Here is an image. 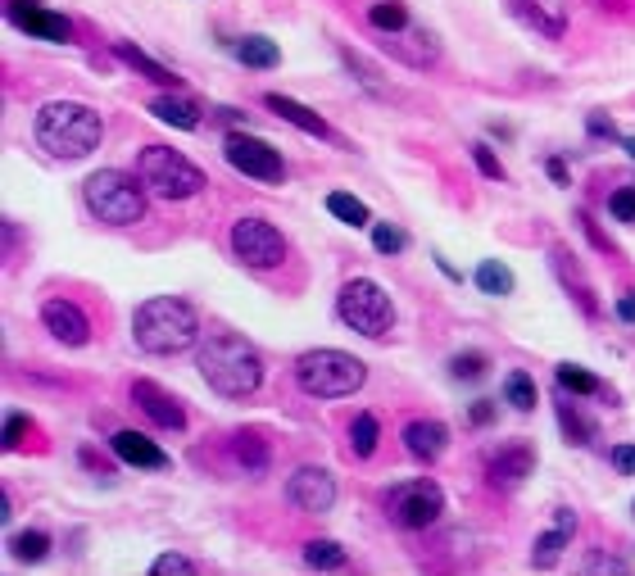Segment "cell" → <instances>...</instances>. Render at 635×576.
Listing matches in <instances>:
<instances>
[{"label":"cell","instance_id":"obj_1","mask_svg":"<svg viewBox=\"0 0 635 576\" xmlns=\"http://www.w3.org/2000/svg\"><path fill=\"white\" fill-rule=\"evenodd\" d=\"M200 377L209 381V391H218L223 400H245L264 386V359L245 336L236 332H214L196 354Z\"/></svg>","mask_w":635,"mask_h":576},{"label":"cell","instance_id":"obj_2","mask_svg":"<svg viewBox=\"0 0 635 576\" xmlns=\"http://www.w3.org/2000/svg\"><path fill=\"white\" fill-rule=\"evenodd\" d=\"M32 137L46 155L55 159H87L91 150L105 137V123L91 105H78V100H50V105L37 109V123H32Z\"/></svg>","mask_w":635,"mask_h":576},{"label":"cell","instance_id":"obj_3","mask_svg":"<svg viewBox=\"0 0 635 576\" xmlns=\"http://www.w3.org/2000/svg\"><path fill=\"white\" fill-rule=\"evenodd\" d=\"M132 341L146 354H182L200 341V313L177 295H150L132 313Z\"/></svg>","mask_w":635,"mask_h":576},{"label":"cell","instance_id":"obj_4","mask_svg":"<svg viewBox=\"0 0 635 576\" xmlns=\"http://www.w3.org/2000/svg\"><path fill=\"white\" fill-rule=\"evenodd\" d=\"M146 191L150 186L141 182V173H123V168H100V173L87 177L82 186V200H87L91 218L109 227H132L146 218Z\"/></svg>","mask_w":635,"mask_h":576},{"label":"cell","instance_id":"obj_5","mask_svg":"<svg viewBox=\"0 0 635 576\" xmlns=\"http://www.w3.org/2000/svg\"><path fill=\"white\" fill-rule=\"evenodd\" d=\"M368 381V363L345 350H309L295 359V386L313 400H345Z\"/></svg>","mask_w":635,"mask_h":576},{"label":"cell","instance_id":"obj_6","mask_svg":"<svg viewBox=\"0 0 635 576\" xmlns=\"http://www.w3.org/2000/svg\"><path fill=\"white\" fill-rule=\"evenodd\" d=\"M137 173L159 200H191L209 186L205 173L173 146H146L137 155Z\"/></svg>","mask_w":635,"mask_h":576},{"label":"cell","instance_id":"obj_7","mask_svg":"<svg viewBox=\"0 0 635 576\" xmlns=\"http://www.w3.org/2000/svg\"><path fill=\"white\" fill-rule=\"evenodd\" d=\"M336 313H341V323L350 327V332L368 336V341H381V336L395 327L391 295L381 291L372 277H354V282H345L341 295H336Z\"/></svg>","mask_w":635,"mask_h":576},{"label":"cell","instance_id":"obj_8","mask_svg":"<svg viewBox=\"0 0 635 576\" xmlns=\"http://www.w3.org/2000/svg\"><path fill=\"white\" fill-rule=\"evenodd\" d=\"M386 508H391V522L404 531H427L431 522H440L445 513V490L436 486L431 477H418V481H404L386 495Z\"/></svg>","mask_w":635,"mask_h":576},{"label":"cell","instance_id":"obj_9","mask_svg":"<svg viewBox=\"0 0 635 576\" xmlns=\"http://www.w3.org/2000/svg\"><path fill=\"white\" fill-rule=\"evenodd\" d=\"M227 245H232V254L250 268H277L286 259V241L268 218H241V223H232Z\"/></svg>","mask_w":635,"mask_h":576},{"label":"cell","instance_id":"obj_10","mask_svg":"<svg viewBox=\"0 0 635 576\" xmlns=\"http://www.w3.org/2000/svg\"><path fill=\"white\" fill-rule=\"evenodd\" d=\"M223 155L236 173L254 177V182H282L286 164H282V150H273L264 137H250V132H232L223 141Z\"/></svg>","mask_w":635,"mask_h":576},{"label":"cell","instance_id":"obj_11","mask_svg":"<svg viewBox=\"0 0 635 576\" xmlns=\"http://www.w3.org/2000/svg\"><path fill=\"white\" fill-rule=\"evenodd\" d=\"M286 499L300 513H332L336 504V477L327 468H295L286 477Z\"/></svg>","mask_w":635,"mask_h":576},{"label":"cell","instance_id":"obj_12","mask_svg":"<svg viewBox=\"0 0 635 576\" xmlns=\"http://www.w3.org/2000/svg\"><path fill=\"white\" fill-rule=\"evenodd\" d=\"M531 472H536V450H531L527 440H508V445H499L486 463L490 486H499V490H518Z\"/></svg>","mask_w":635,"mask_h":576},{"label":"cell","instance_id":"obj_13","mask_svg":"<svg viewBox=\"0 0 635 576\" xmlns=\"http://www.w3.org/2000/svg\"><path fill=\"white\" fill-rule=\"evenodd\" d=\"M10 23L37 41H69L73 37V23L64 19V14L46 10L41 0H10Z\"/></svg>","mask_w":635,"mask_h":576},{"label":"cell","instance_id":"obj_14","mask_svg":"<svg viewBox=\"0 0 635 576\" xmlns=\"http://www.w3.org/2000/svg\"><path fill=\"white\" fill-rule=\"evenodd\" d=\"M132 400L141 404V413H146L150 422H155L159 431H182L186 427V409L177 395H168L159 381H132Z\"/></svg>","mask_w":635,"mask_h":576},{"label":"cell","instance_id":"obj_15","mask_svg":"<svg viewBox=\"0 0 635 576\" xmlns=\"http://www.w3.org/2000/svg\"><path fill=\"white\" fill-rule=\"evenodd\" d=\"M41 323H46V332L55 336L59 345H73V350H82V345L91 341L87 313H82L73 300H46V304H41Z\"/></svg>","mask_w":635,"mask_h":576},{"label":"cell","instance_id":"obj_16","mask_svg":"<svg viewBox=\"0 0 635 576\" xmlns=\"http://www.w3.org/2000/svg\"><path fill=\"white\" fill-rule=\"evenodd\" d=\"M513 14L545 41H563V32H567V5L563 0H513Z\"/></svg>","mask_w":635,"mask_h":576},{"label":"cell","instance_id":"obj_17","mask_svg":"<svg viewBox=\"0 0 635 576\" xmlns=\"http://www.w3.org/2000/svg\"><path fill=\"white\" fill-rule=\"evenodd\" d=\"M404 450L422 463H436L440 454L450 450V427L436 418H413L409 427H404Z\"/></svg>","mask_w":635,"mask_h":576},{"label":"cell","instance_id":"obj_18","mask_svg":"<svg viewBox=\"0 0 635 576\" xmlns=\"http://www.w3.org/2000/svg\"><path fill=\"white\" fill-rule=\"evenodd\" d=\"M549 264H554L558 282H563L567 291L577 295L581 313H586V318H599V300H595V286H590V277L581 273V264H577V259H572V254H567L563 245H554V250H549Z\"/></svg>","mask_w":635,"mask_h":576},{"label":"cell","instance_id":"obj_19","mask_svg":"<svg viewBox=\"0 0 635 576\" xmlns=\"http://www.w3.org/2000/svg\"><path fill=\"white\" fill-rule=\"evenodd\" d=\"M114 454L123 463H132V468H150V472L168 468V454L150 436H141V431H114Z\"/></svg>","mask_w":635,"mask_h":576},{"label":"cell","instance_id":"obj_20","mask_svg":"<svg viewBox=\"0 0 635 576\" xmlns=\"http://www.w3.org/2000/svg\"><path fill=\"white\" fill-rule=\"evenodd\" d=\"M232 459L245 468V477H264L268 463H273V450L259 431H236L232 436Z\"/></svg>","mask_w":635,"mask_h":576},{"label":"cell","instance_id":"obj_21","mask_svg":"<svg viewBox=\"0 0 635 576\" xmlns=\"http://www.w3.org/2000/svg\"><path fill=\"white\" fill-rule=\"evenodd\" d=\"M264 105L273 109L277 118H286V123L291 127H300V132H309V137H332V132H327V123L318 114H313L309 105H300V100H291V96H277V91H268L264 96Z\"/></svg>","mask_w":635,"mask_h":576},{"label":"cell","instance_id":"obj_22","mask_svg":"<svg viewBox=\"0 0 635 576\" xmlns=\"http://www.w3.org/2000/svg\"><path fill=\"white\" fill-rule=\"evenodd\" d=\"M150 114H155L159 123L177 127V132H196V127H200L196 100H186V96H155V100H150Z\"/></svg>","mask_w":635,"mask_h":576},{"label":"cell","instance_id":"obj_23","mask_svg":"<svg viewBox=\"0 0 635 576\" xmlns=\"http://www.w3.org/2000/svg\"><path fill=\"white\" fill-rule=\"evenodd\" d=\"M114 55L118 59H123V64H127V69H137L141 73V78H150V82H159V87H173V73H168L164 69V64H159V59H150L146 55V50H141V46H132V41H114Z\"/></svg>","mask_w":635,"mask_h":576},{"label":"cell","instance_id":"obj_24","mask_svg":"<svg viewBox=\"0 0 635 576\" xmlns=\"http://www.w3.org/2000/svg\"><path fill=\"white\" fill-rule=\"evenodd\" d=\"M236 59H241L245 69H277V64H282V50L268 37H241L236 41Z\"/></svg>","mask_w":635,"mask_h":576},{"label":"cell","instance_id":"obj_25","mask_svg":"<svg viewBox=\"0 0 635 576\" xmlns=\"http://www.w3.org/2000/svg\"><path fill=\"white\" fill-rule=\"evenodd\" d=\"M504 400L513 404L518 413H531L540 404V391H536V377L531 372H522V368H513L504 377Z\"/></svg>","mask_w":635,"mask_h":576},{"label":"cell","instance_id":"obj_26","mask_svg":"<svg viewBox=\"0 0 635 576\" xmlns=\"http://www.w3.org/2000/svg\"><path fill=\"white\" fill-rule=\"evenodd\" d=\"M304 563H309L313 572H341V567L350 563V554H345L336 540H309V545H304Z\"/></svg>","mask_w":635,"mask_h":576},{"label":"cell","instance_id":"obj_27","mask_svg":"<svg viewBox=\"0 0 635 576\" xmlns=\"http://www.w3.org/2000/svg\"><path fill=\"white\" fill-rule=\"evenodd\" d=\"M368 23L377 32H386V37H391V32H404L409 28V5H404V0H377L368 10Z\"/></svg>","mask_w":635,"mask_h":576},{"label":"cell","instance_id":"obj_28","mask_svg":"<svg viewBox=\"0 0 635 576\" xmlns=\"http://www.w3.org/2000/svg\"><path fill=\"white\" fill-rule=\"evenodd\" d=\"M477 286H481V295H513V268L508 264H499V259H481V268H477Z\"/></svg>","mask_w":635,"mask_h":576},{"label":"cell","instance_id":"obj_29","mask_svg":"<svg viewBox=\"0 0 635 576\" xmlns=\"http://www.w3.org/2000/svg\"><path fill=\"white\" fill-rule=\"evenodd\" d=\"M341 59H345V69L359 78V87H368L372 96H386V82H381V69L372 64L368 55H359V50H350V46H341Z\"/></svg>","mask_w":635,"mask_h":576},{"label":"cell","instance_id":"obj_30","mask_svg":"<svg viewBox=\"0 0 635 576\" xmlns=\"http://www.w3.org/2000/svg\"><path fill=\"white\" fill-rule=\"evenodd\" d=\"M554 377H558V386H563V391H572V395H599V391H604V381H599L595 372L577 368V363H558Z\"/></svg>","mask_w":635,"mask_h":576},{"label":"cell","instance_id":"obj_31","mask_svg":"<svg viewBox=\"0 0 635 576\" xmlns=\"http://www.w3.org/2000/svg\"><path fill=\"white\" fill-rule=\"evenodd\" d=\"M567 545H572V531L554 522V531H545V536L536 540V549H531V563H536V567H554L558 558H563Z\"/></svg>","mask_w":635,"mask_h":576},{"label":"cell","instance_id":"obj_32","mask_svg":"<svg viewBox=\"0 0 635 576\" xmlns=\"http://www.w3.org/2000/svg\"><path fill=\"white\" fill-rule=\"evenodd\" d=\"M558 427H563L567 445H590L595 440V422L581 418L577 404H558Z\"/></svg>","mask_w":635,"mask_h":576},{"label":"cell","instance_id":"obj_33","mask_svg":"<svg viewBox=\"0 0 635 576\" xmlns=\"http://www.w3.org/2000/svg\"><path fill=\"white\" fill-rule=\"evenodd\" d=\"M327 209H332V218H341V223H350V227H368L372 223L368 205H363L359 196H350V191H332V196H327Z\"/></svg>","mask_w":635,"mask_h":576},{"label":"cell","instance_id":"obj_34","mask_svg":"<svg viewBox=\"0 0 635 576\" xmlns=\"http://www.w3.org/2000/svg\"><path fill=\"white\" fill-rule=\"evenodd\" d=\"M377 440H381V427L372 413H359L350 427V450L359 454V459H372V450H377Z\"/></svg>","mask_w":635,"mask_h":576},{"label":"cell","instance_id":"obj_35","mask_svg":"<svg viewBox=\"0 0 635 576\" xmlns=\"http://www.w3.org/2000/svg\"><path fill=\"white\" fill-rule=\"evenodd\" d=\"M10 549L19 563H41V558L50 554V536L46 531H19V536L10 540Z\"/></svg>","mask_w":635,"mask_h":576},{"label":"cell","instance_id":"obj_36","mask_svg":"<svg viewBox=\"0 0 635 576\" xmlns=\"http://www.w3.org/2000/svg\"><path fill=\"white\" fill-rule=\"evenodd\" d=\"M372 245H377V254H400L409 245V236L395 223H372Z\"/></svg>","mask_w":635,"mask_h":576},{"label":"cell","instance_id":"obj_37","mask_svg":"<svg viewBox=\"0 0 635 576\" xmlns=\"http://www.w3.org/2000/svg\"><path fill=\"white\" fill-rule=\"evenodd\" d=\"M450 372H454L459 381H477V377H486V354H481V350L454 354V359H450Z\"/></svg>","mask_w":635,"mask_h":576},{"label":"cell","instance_id":"obj_38","mask_svg":"<svg viewBox=\"0 0 635 576\" xmlns=\"http://www.w3.org/2000/svg\"><path fill=\"white\" fill-rule=\"evenodd\" d=\"M608 209H613L617 223H635V186H617L608 196Z\"/></svg>","mask_w":635,"mask_h":576},{"label":"cell","instance_id":"obj_39","mask_svg":"<svg viewBox=\"0 0 635 576\" xmlns=\"http://www.w3.org/2000/svg\"><path fill=\"white\" fill-rule=\"evenodd\" d=\"M150 572L155 576H186V572H200V563H191V558H182V554H159Z\"/></svg>","mask_w":635,"mask_h":576},{"label":"cell","instance_id":"obj_40","mask_svg":"<svg viewBox=\"0 0 635 576\" xmlns=\"http://www.w3.org/2000/svg\"><path fill=\"white\" fill-rule=\"evenodd\" d=\"M472 159H477V168L490 177V182H504V177H508V173H504V164L495 159V150H490L486 141H477V146H472Z\"/></svg>","mask_w":635,"mask_h":576},{"label":"cell","instance_id":"obj_41","mask_svg":"<svg viewBox=\"0 0 635 576\" xmlns=\"http://www.w3.org/2000/svg\"><path fill=\"white\" fill-rule=\"evenodd\" d=\"M28 413H5V450H19L23 436H28Z\"/></svg>","mask_w":635,"mask_h":576},{"label":"cell","instance_id":"obj_42","mask_svg":"<svg viewBox=\"0 0 635 576\" xmlns=\"http://www.w3.org/2000/svg\"><path fill=\"white\" fill-rule=\"evenodd\" d=\"M586 127H590V137L622 141V137H617V127H613V118H604V114H590V118H586Z\"/></svg>","mask_w":635,"mask_h":576},{"label":"cell","instance_id":"obj_43","mask_svg":"<svg viewBox=\"0 0 635 576\" xmlns=\"http://www.w3.org/2000/svg\"><path fill=\"white\" fill-rule=\"evenodd\" d=\"M613 468L617 472H635V445H617V450H613Z\"/></svg>","mask_w":635,"mask_h":576},{"label":"cell","instance_id":"obj_44","mask_svg":"<svg viewBox=\"0 0 635 576\" xmlns=\"http://www.w3.org/2000/svg\"><path fill=\"white\" fill-rule=\"evenodd\" d=\"M468 418L477 422V427H486V422H495V404H490V400H477V404L468 409Z\"/></svg>","mask_w":635,"mask_h":576},{"label":"cell","instance_id":"obj_45","mask_svg":"<svg viewBox=\"0 0 635 576\" xmlns=\"http://www.w3.org/2000/svg\"><path fill=\"white\" fill-rule=\"evenodd\" d=\"M617 318H622V323H631V327H635V291H626L622 300H617Z\"/></svg>","mask_w":635,"mask_h":576},{"label":"cell","instance_id":"obj_46","mask_svg":"<svg viewBox=\"0 0 635 576\" xmlns=\"http://www.w3.org/2000/svg\"><path fill=\"white\" fill-rule=\"evenodd\" d=\"M549 177H554V182H567V164H563V159H549Z\"/></svg>","mask_w":635,"mask_h":576},{"label":"cell","instance_id":"obj_47","mask_svg":"<svg viewBox=\"0 0 635 576\" xmlns=\"http://www.w3.org/2000/svg\"><path fill=\"white\" fill-rule=\"evenodd\" d=\"M622 150H626V155L635 159V137H622Z\"/></svg>","mask_w":635,"mask_h":576}]
</instances>
